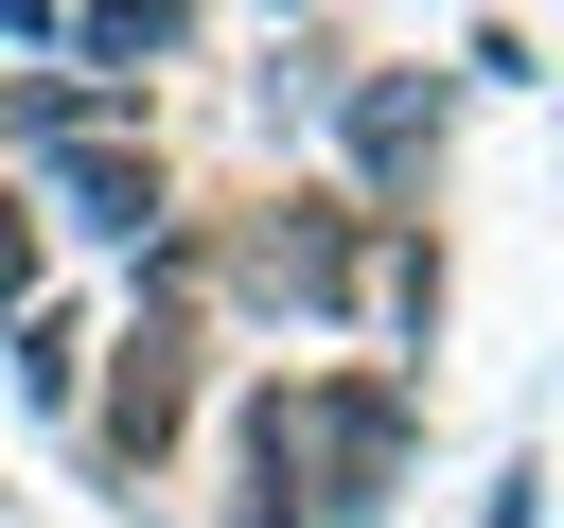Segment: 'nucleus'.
<instances>
[{"mask_svg": "<svg viewBox=\"0 0 564 528\" xmlns=\"http://www.w3.org/2000/svg\"><path fill=\"white\" fill-rule=\"evenodd\" d=\"M282 493H317V528H370V493H388V387H264V510L247 528H300Z\"/></svg>", "mask_w": 564, "mask_h": 528, "instance_id": "1", "label": "nucleus"}, {"mask_svg": "<svg viewBox=\"0 0 564 528\" xmlns=\"http://www.w3.org/2000/svg\"><path fill=\"white\" fill-rule=\"evenodd\" d=\"M0 123H18V158H35L53 194H70V229H123V246L159 229V158H141V141L106 123V88H18Z\"/></svg>", "mask_w": 564, "mask_h": 528, "instance_id": "2", "label": "nucleus"}, {"mask_svg": "<svg viewBox=\"0 0 564 528\" xmlns=\"http://www.w3.org/2000/svg\"><path fill=\"white\" fill-rule=\"evenodd\" d=\"M229 299L335 317V299H352V211H317V194H264V211L229 229Z\"/></svg>", "mask_w": 564, "mask_h": 528, "instance_id": "3", "label": "nucleus"}, {"mask_svg": "<svg viewBox=\"0 0 564 528\" xmlns=\"http://www.w3.org/2000/svg\"><path fill=\"white\" fill-rule=\"evenodd\" d=\"M176 299H194V264H159V299H141V334H123V370H106V475H141L159 440H176V405H194V334H176Z\"/></svg>", "mask_w": 564, "mask_h": 528, "instance_id": "4", "label": "nucleus"}, {"mask_svg": "<svg viewBox=\"0 0 564 528\" xmlns=\"http://www.w3.org/2000/svg\"><path fill=\"white\" fill-rule=\"evenodd\" d=\"M352 176L405 211L441 176V70H352Z\"/></svg>", "mask_w": 564, "mask_h": 528, "instance_id": "5", "label": "nucleus"}, {"mask_svg": "<svg viewBox=\"0 0 564 528\" xmlns=\"http://www.w3.org/2000/svg\"><path fill=\"white\" fill-rule=\"evenodd\" d=\"M176 35H194V0H70V88L141 106V70H176Z\"/></svg>", "mask_w": 564, "mask_h": 528, "instance_id": "6", "label": "nucleus"}, {"mask_svg": "<svg viewBox=\"0 0 564 528\" xmlns=\"http://www.w3.org/2000/svg\"><path fill=\"white\" fill-rule=\"evenodd\" d=\"M70 370H88V317H35V352H18V387H35V405H70Z\"/></svg>", "mask_w": 564, "mask_h": 528, "instance_id": "7", "label": "nucleus"}, {"mask_svg": "<svg viewBox=\"0 0 564 528\" xmlns=\"http://www.w3.org/2000/svg\"><path fill=\"white\" fill-rule=\"evenodd\" d=\"M0 299H35V211L0 194Z\"/></svg>", "mask_w": 564, "mask_h": 528, "instance_id": "8", "label": "nucleus"}, {"mask_svg": "<svg viewBox=\"0 0 564 528\" xmlns=\"http://www.w3.org/2000/svg\"><path fill=\"white\" fill-rule=\"evenodd\" d=\"M53 18H70V0H0V35H53Z\"/></svg>", "mask_w": 564, "mask_h": 528, "instance_id": "9", "label": "nucleus"}, {"mask_svg": "<svg viewBox=\"0 0 564 528\" xmlns=\"http://www.w3.org/2000/svg\"><path fill=\"white\" fill-rule=\"evenodd\" d=\"M476 528H529V475H511V493H494V510H476Z\"/></svg>", "mask_w": 564, "mask_h": 528, "instance_id": "10", "label": "nucleus"}]
</instances>
